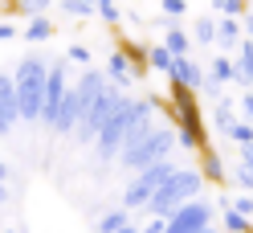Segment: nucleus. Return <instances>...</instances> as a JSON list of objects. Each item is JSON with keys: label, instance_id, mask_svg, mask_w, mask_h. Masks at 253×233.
Here are the masks:
<instances>
[{"label": "nucleus", "instance_id": "nucleus-22", "mask_svg": "<svg viewBox=\"0 0 253 233\" xmlns=\"http://www.w3.org/2000/svg\"><path fill=\"white\" fill-rule=\"evenodd\" d=\"M164 225H168V217H155V221L143 225V233H164Z\"/></svg>", "mask_w": 253, "mask_h": 233}, {"label": "nucleus", "instance_id": "nucleus-4", "mask_svg": "<svg viewBox=\"0 0 253 233\" xmlns=\"http://www.w3.org/2000/svg\"><path fill=\"white\" fill-rule=\"evenodd\" d=\"M176 172H180V168L171 164V160H160V164L143 168V172H139L131 184H126V192H123V209H147V200L160 192Z\"/></svg>", "mask_w": 253, "mask_h": 233}, {"label": "nucleus", "instance_id": "nucleus-6", "mask_svg": "<svg viewBox=\"0 0 253 233\" xmlns=\"http://www.w3.org/2000/svg\"><path fill=\"white\" fill-rule=\"evenodd\" d=\"M66 98H70V90H66V70L53 66V70H49V82H45V106H41V115L57 123L61 106H66Z\"/></svg>", "mask_w": 253, "mask_h": 233}, {"label": "nucleus", "instance_id": "nucleus-31", "mask_svg": "<svg viewBox=\"0 0 253 233\" xmlns=\"http://www.w3.org/2000/svg\"><path fill=\"white\" fill-rule=\"evenodd\" d=\"M12 233H17V229H12Z\"/></svg>", "mask_w": 253, "mask_h": 233}, {"label": "nucleus", "instance_id": "nucleus-16", "mask_svg": "<svg viewBox=\"0 0 253 233\" xmlns=\"http://www.w3.org/2000/svg\"><path fill=\"white\" fill-rule=\"evenodd\" d=\"M192 37H196L200 45H212V41H216V25H212L209 17H204V21H196V29H192Z\"/></svg>", "mask_w": 253, "mask_h": 233}, {"label": "nucleus", "instance_id": "nucleus-1", "mask_svg": "<svg viewBox=\"0 0 253 233\" xmlns=\"http://www.w3.org/2000/svg\"><path fill=\"white\" fill-rule=\"evenodd\" d=\"M176 143H180V139H176V131H171V127H143L139 135L126 139V147H123V164H126V168H135V172H143V168L168 160Z\"/></svg>", "mask_w": 253, "mask_h": 233}, {"label": "nucleus", "instance_id": "nucleus-11", "mask_svg": "<svg viewBox=\"0 0 253 233\" xmlns=\"http://www.w3.org/2000/svg\"><path fill=\"white\" fill-rule=\"evenodd\" d=\"M110 78H115V82H131V78H135V70H131V57H126V53H115V57H110Z\"/></svg>", "mask_w": 253, "mask_h": 233}, {"label": "nucleus", "instance_id": "nucleus-7", "mask_svg": "<svg viewBox=\"0 0 253 233\" xmlns=\"http://www.w3.org/2000/svg\"><path fill=\"white\" fill-rule=\"evenodd\" d=\"M171 82H176V86H188V90H196V86H204V74H200V66H196V61L192 57H176V61H171Z\"/></svg>", "mask_w": 253, "mask_h": 233}, {"label": "nucleus", "instance_id": "nucleus-12", "mask_svg": "<svg viewBox=\"0 0 253 233\" xmlns=\"http://www.w3.org/2000/svg\"><path fill=\"white\" fill-rule=\"evenodd\" d=\"M123 225H131V217H126V209H115V213H106L98 221V233H119Z\"/></svg>", "mask_w": 253, "mask_h": 233}, {"label": "nucleus", "instance_id": "nucleus-24", "mask_svg": "<svg viewBox=\"0 0 253 233\" xmlns=\"http://www.w3.org/2000/svg\"><path fill=\"white\" fill-rule=\"evenodd\" d=\"M164 12H171V17H176V12H184V0H164Z\"/></svg>", "mask_w": 253, "mask_h": 233}, {"label": "nucleus", "instance_id": "nucleus-8", "mask_svg": "<svg viewBox=\"0 0 253 233\" xmlns=\"http://www.w3.org/2000/svg\"><path fill=\"white\" fill-rule=\"evenodd\" d=\"M233 70H237V78H233V82H241V86H253V41H241V53H237Z\"/></svg>", "mask_w": 253, "mask_h": 233}, {"label": "nucleus", "instance_id": "nucleus-28", "mask_svg": "<svg viewBox=\"0 0 253 233\" xmlns=\"http://www.w3.org/2000/svg\"><path fill=\"white\" fill-rule=\"evenodd\" d=\"M245 33H249V37H253V17H245Z\"/></svg>", "mask_w": 253, "mask_h": 233}, {"label": "nucleus", "instance_id": "nucleus-3", "mask_svg": "<svg viewBox=\"0 0 253 233\" xmlns=\"http://www.w3.org/2000/svg\"><path fill=\"white\" fill-rule=\"evenodd\" d=\"M45 82H49V70L45 61L29 57L25 66L17 70V98H21V115L25 119H37L41 106H45Z\"/></svg>", "mask_w": 253, "mask_h": 233}, {"label": "nucleus", "instance_id": "nucleus-2", "mask_svg": "<svg viewBox=\"0 0 253 233\" xmlns=\"http://www.w3.org/2000/svg\"><path fill=\"white\" fill-rule=\"evenodd\" d=\"M200 188H204V172H196V168H180V172H176L160 192L147 200V213H151V217H171L180 205L196 200Z\"/></svg>", "mask_w": 253, "mask_h": 233}, {"label": "nucleus", "instance_id": "nucleus-18", "mask_svg": "<svg viewBox=\"0 0 253 233\" xmlns=\"http://www.w3.org/2000/svg\"><path fill=\"white\" fill-rule=\"evenodd\" d=\"M229 135H233L241 147H245V143H253V123H249V119H245V123H233V127H229Z\"/></svg>", "mask_w": 253, "mask_h": 233}, {"label": "nucleus", "instance_id": "nucleus-10", "mask_svg": "<svg viewBox=\"0 0 253 233\" xmlns=\"http://www.w3.org/2000/svg\"><path fill=\"white\" fill-rule=\"evenodd\" d=\"M216 41L225 45V49H229V45H237V41H241V21H237V17H225V21L216 25Z\"/></svg>", "mask_w": 253, "mask_h": 233}, {"label": "nucleus", "instance_id": "nucleus-19", "mask_svg": "<svg viewBox=\"0 0 253 233\" xmlns=\"http://www.w3.org/2000/svg\"><path fill=\"white\" fill-rule=\"evenodd\" d=\"M229 205H233L237 213H245V217H253V192H241V196H233Z\"/></svg>", "mask_w": 253, "mask_h": 233}, {"label": "nucleus", "instance_id": "nucleus-27", "mask_svg": "<svg viewBox=\"0 0 253 233\" xmlns=\"http://www.w3.org/2000/svg\"><path fill=\"white\" fill-rule=\"evenodd\" d=\"M119 233H143V229H135V225H123V229H119Z\"/></svg>", "mask_w": 253, "mask_h": 233}, {"label": "nucleus", "instance_id": "nucleus-15", "mask_svg": "<svg viewBox=\"0 0 253 233\" xmlns=\"http://www.w3.org/2000/svg\"><path fill=\"white\" fill-rule=\"evenodd\" d=\"M237 70H233V61L229 57H212V82H233Z\"/></svg>", "mask_w": 253, "mask_h": 233}, {"label": "nucleus", "instance_id": "nucleus-23", "mask_svg": "<svg viewBox=\"0 0 253 233\" xmlns=\"http://www.w3.org/2000/svg\"><path fill=\"white\" fill-rule=\"evenodd\" d=\"M241 115L253 123V94H241Z\"/></svg>", "mask_w": 253, "mask_h": 233}, {"label": "nucleus", "instance_id": "nucleus-14", "mask_svg": "<svg viewBox=\"0 0 253 233\" xmlns=\"http://www.w3.org/2000/svg\"><path fill=\"white\" fill-rule=\"evenodd\" d=\"M147 61H151L155 70H171V61H176V53H171L168 45H155V49L147 53Z\"/></svg>", "mask_w": 253, "mask_h": 233}, {"label": "nucleus", "instance_id": "nucleus-29", "mask_svg": "<svg viewBox=\"0 0 253 233\" xmlns=\"http://www.w3.org/2000/svg\"><path fill=\"white\" fill-rule=\"evenodd\" d=\"M200 233H216V229H212V225H209V229H200Z\"/></svg>", "mask_w": 253, "mask_h": 233}, {"label": "nucleus", "instance_id": "nucleus-21", "mask_svg": "<svg viewBox=\"0 0 253 233\" xmlns=\"http://www.w3.org/2000/svg\"><path fill=\"white\" fill-rule=\"evenodd\" d=\"M70 57L78 61V66H86V61H90V49H82V45H74V49H70Z\"/></svg>", "mask_w": 253, "mask_h": 233}, {"label": "nucleus", "instance_id": "nucleus-13", "mask_svg": "<svg viewBox=\"0 0 253 233\" xmlns=\"http://www.w3.org/2000/svg\"><path fill=\"white\" fill-rule=\"evenodd\" d=\"M164 45H168V49L176 53V57H184V53H188V33H184V29H168Z\"/></svg>", "mask_w": 253, "mask_h": 233}, {"label": "nucleus", "instance_id": "nucleus-30", "mask_svg": "<svg viewBox=\"0 0 253 233\" xmlns=\"http://www.w3.org/2000/svg\"><path fill=\"white\" fill-rule=\"evenodd\" d=\"M0 200H4V188H0Z\"/></svg>", "mask_w": 253, "mask_h": 233}, {"label": "nucleus", "instance_id": "nucleus-9", "mask_svg": "<svg viewBox=\"0 0 253 233\" xmlns=\"http://www.w3.org/2000/svg\"><path fill=\"white\" fill-rule=\"evenodd\" d=\"M225 233H253V217H245L233 205H225Z\"/></svg>", "mask_w": 253, "mask_h": 233}, {"label": "nucleus", "instance_id": "nucleus-25", "mask_svg": "<svg viewBox=\"0 0 253 233\" xmlns=\"http://www.w3.org/2000/svg\"><path fill=\"white\" fill-rule=\"evenodd\" d=\"M241 164H249V168H253V143H245V147H241Z\"/></svg>", "mask_w": 253, "mask_h": 233}, {"label": "nucleus", "instance_id": "nucleus-20", "mask_svg": "<svg viewBox=\"0 0 253 233\" xmlns=\"http://www.w3.org/2000/svg\"><path fill=\"white\" fill-rule=\"evenodd\" d=\"M29 37H49V25H45V21H33V25H29Z\"/></svg>", "mask_w": 253, "mask_h": 233}, {"label": "nucleus", "instance_id": "nucleus-17", "mask_svg": "<svg viewBox=\"0 0 253 233\" xmlns=\"http://www.w3.org/2000/svg\"><path fill=\"white\" fill-rule=\"evenodd\" d=\"M200 172L209 176V180H225V168H220V160H216L212 151H204V168H200Z\"/></svg>", "mask_w": 253, "mask_h": 233}, {"label": "nucleus", "instance_id": "nucleus-26", "mask_svg": "<svg viewBox=\"0 0 253 233\" xmlns=\"http://www.w3.org/2000/svg\"><path fill=\"white\" fill-rule=\"evenodd\" d=\"M25 8H33V12H37V8H45V0H25Z\"/></svg>", "mask_w": 253, "mask_h": 233}, {"label": "nucleus", "instance_id": "nucleus-5", "mask_svg": "<svg viewBox=\"0 0 253 233\" xmlns=\"http://www.w3.org/2000/svg\"><path fill=\"white\" fill-rule=\"evenodd\" d=\"M209 225H212V205H209L204 196H196V200L180 205L176 213L168 217L164 233H200V229H209Z\"/></svg>", "mask_w": 253, "mask_h": 233}]
</instances>
